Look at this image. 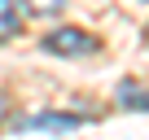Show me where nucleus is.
Listing matches in <instances>:
<instances>
[{"mask_svg": "<svg viewBox=\"0 0 149 140\" xmlns=\"http://www.w3.org/2000/svg\"><path fill=\"white\" fill-rule=\"evenodd\" d=\"M44 53H57V57H88L97 53V40L79 26H57L44 35Z\"/></svg>", "mask_w": 149, "mask_h": 140, "instance_id": "obj_1", "label": "nucleus"}, {"mask_svg": "<svg viewBox=\"0 0 149 140\" xmlns=\"http://www.w3.org/2000/svg\"><path fill=\"white\" fill-rule=\"evenodd\" d=\"M22 131H74V127H84L79 114H26L18 118Z\"/></svg>", "mask_w": 149, "mask_h": 140, "instance_id": "obj_2", "label": "nucleus"}, {"mask_svg": "<svg viewBox=\"0 0 149 140\" xmlns=\"http://www.w3.org/2000/svg\"><path fill=\"white\" fill-rule=\"evenodd\" d=\"M22 31V18H18V5L13 0H0V40H13Z\"/></svg>", "mask_w": 149, "mask_h": 140, "instance_id": "obj_3", "label": "nucleus"}, {"mask_svg": "<svg viewBox=\"0 0 149 140\" xmlns=\"http://www.w3.org/2000/svg\"><path fill=\"white\" fill-rule=\"evenodd\" d=\"M118 105H123V110H149V92L123 83V88H118Z\"/></svg>", "mask_w": 149, "mask_h": 140, "instance_id": "obj_4", "label": "nucleus"}, {"mask_svg": "<svg viewBox=\"0 0 149 140\" xmlns=\"http://www.w3.org/2000/svg\"><path fill=\"white\" fill-rule=\"evenodd\" d=\"M22 5H26V9L35 13V18H53V13H57L61 5H66V0H22Z\"/></svg>", "mask_w": 149, "mask_h": 140, "instance_id": "obj_5", "label": "nucleus"}, {"mask_svg": "<svg viewBox=\"0 0 149 140\" xmlns=\"http://www.w3.org/2000/svg\"><path fill=\"white\" fill-rule=\"evenodd\" d=\"M0 118H5V96H0Z\"/></svg>", "mask_w": 149, "mask_h": 140, "instance_id": "obj_6", "label": "nucleus"}, {"mask_svg": "<svg viewBox=\"0 0 149 140\" xmlns=\"http://www.w3.org/2000/svg\"><path fill=\"white\" fill-rule=\"evenodd\" d=\"M132 5H149V0H132Z\"/></svg>", "mask_w": 149, "mask_h": 140, "instance_id": "obj_7", "label": "nucleus"}]
</instances>
